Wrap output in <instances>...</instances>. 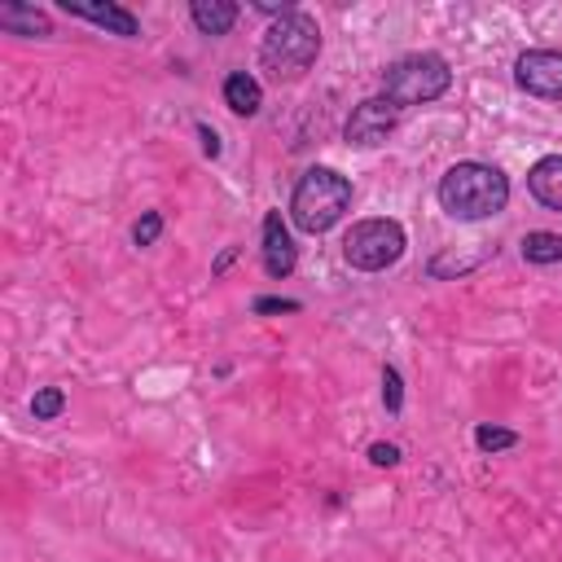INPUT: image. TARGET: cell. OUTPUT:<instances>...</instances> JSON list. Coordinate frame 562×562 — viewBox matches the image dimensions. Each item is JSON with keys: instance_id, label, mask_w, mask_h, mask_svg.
Returning <instances> with one entry per match:
<instances>
[{"instance_id": "cell-9", "label": "cell", "mask_w": 562, "mask_h": 562, "mask_svg": "<svg viewBox=\"0 0 562 562\" xmlns=\"http://www.w3.org/2000/svg\"><path fill=\"white\" fill-rule=\"evenodd\" d=\"M294 263H299L294 237H290L281 211H268V215H263V272H268L272 281H285V277L294 272Z\"/></svg>"}, {"instance_id": "cell-16", "label": "cell", "mask_w": 562, "mask_h": 562, "mask_svg": "<svg viewBox=\"0 0 562 562\" xmlns=\"http://www.w3.org/2000/svg\"><path fill=\"white\" fill-rule=\"evenodd\" d=\"M474 443H479V452H505V448H514L518 443V430H505V426H479L474 430Z\"/></svg>"}, {"instance_id": "cell-3", "label": "cell", "mask_w": 562, "mask_h": 562, "mask_svg": "<svg viewBox=\"0 0 562 562\" xmlns=\"http://www.w3.org/2000/svg\"><path fill=\"white\" fill-rule=\"evenodd\" d=\"M316 53H321L316 18H307V13H299V9L285 13V18H277V22L263 31V40H259V61H263V70H268L272 79H303V75L312 70Z\"/></svg>"}, {"instance_id": "cell-21", "label": "cell", "mask_w": 562, "mask_h": 562, "mask_svg": "<svg viewBox=\"0 0 562 562\" xmlns=\"http://www.w3.org/2000/svg\"><path fill=\"white\" fill-rule=\"evenodd\" d=\"M198 136H202V149H206V158H220V132H215L211 123H198Z\"/></svg>"}, {"instance_id": "cell-8", "label": "cell", "mask_w": 562, "mask_h": 562, "mask_svg": "<svg viewBox=\"0 0 562 562\" xmlns=\"http://www.w3.org/2000/svg\"><path fill=\"white\" fill-rule=\"evenodd\" d=\"M61 9L75 13V18H88L92 26H101L110 35H123V40H136L140 35L136 13L123 9V4H114V0H61Z\"/></svg>"}, {"instance_id": "cell-11", "label": "cell", "mask_w": 562, "mask_h": 562, "mask_svg": "<svg viewBox=\"0 0 562 562\" xmlns=\"http://www.w3.org/2000/svg\"><path fill=\"white\" fill-rule=\"evenodd\" d=\"M224 105H228L233 114H241V119L259 114V105H263V88H259V79L246 75V70H233V75L224 79Z\"/></svg>"}, {"instance_id": "cell-5", "label": "cell", "mask_w": 562, "mask_h": 562, "mask_svg": "<svg viewBox=\"0 0 562 562\" xmlns=\"http://www.w3.org/2000/svg\"><path fill=\"white\" fill-rule=\"evenodd\" d=\"M404 246H408V237H404L400 220H360L342 237V259L360 272H382L404 255Z\"/></svg>"}, {"instance_id": "cell-18", "label": "cell", "mask_w": 562, "mask_h": 562, "mask_svg": "<svg viewBox=\"0 0 562 562\" xmlns=\"http://www.w3.org/2000/svg\"><path fill=\"white\" fill-rule=\"evenodd\" d=\"M158 233H162V215H158V211H145V215L136 220V228H132V241H136V246H154Z\"/></svg>"}, {"instance_id": "cell-1", "label": "cell", "mask_w": 562, "mask_h": 562, "mask_svg": "<svg viewBox=\"0 0 562 562\" xmlns=\"http://www.w3.org/2000/svg\"><path fill=\"white\" fill-rule=\"evenodd\" d=\"M439 206L452 215V220H492L505 211L509 202V180L501 167L492 162H452L443 176H439Z\"/></svg>"}, {"instance_id": "cell-2", "label": "cell", "mask_w": 562, "mask_h": 562, "mask_svg": "<svg viewBox=\"0 0 562 562\" xmlns=\"http://www.w3.org/2000/svg\"><path fill=\"white\" fill-rule=\"evenodd\" d=\"M351 206V180L334 167H307L290 193V220L299 233H329Z\"/></svg>"}, {"instance_id": "cell-17", "label": "cell", "mask_w": 562, "mask_h": 562, "mask_svg": "<svg viewBox=\"0 0 562 562\" xmlns=\"http://www.w3.org/2000/svg\"><path fill=\"white\" fill-rule=\"evenodd\" d=\"M382 404H386V413H400L404 408V382H400V369L395 364L382 369Z\"/></svg>"}, {"instance_id": "cell-14", "label": "cell", "mask_w": 562, "mask_h": 562, "mask_svg": "<svg viewBox=\"0 0 562 562\" xmlns=\"http://www.w3.org/2000/svg\"><path fill=\"white\" fill-rule=\"evenodd\" d=\"M518 250L527 263H562V233H527Z\"/></svg>"}, {"instance_id": "cell-10", "label": "cell", "mask_w": 562, "mask_h": 562, "mask_svg": "<svg viewBox=\"0 0 562 562\" xmlns=\"http://www.w3.org/2000/svg\"><path fill=\"white\" fill-rule=\"evenodd\" d=\"M527 189H531V198H536L540 206L562 211V154L540 158V162L527 171Z\"/></svg>"}, {"instance_id": "cell-6", "label": "cell", "mask_w": 562, "mask_h": 562, "mask_svg": "<svg viewBox=\"0 0 562 562\" xmlns=\"http://www.w3.org/2000/svg\"><path fill=\"white\" fill-rule=\"evenodd\" d=\"M395 119H400V110L378 92V97H364V101L347 114L342 136H347V145H356V149H373V145H382V140L395 132Z\"/></svg>"}, {"instance_id": "cell-19", "label": "cell", "mask_w": 562, "mask_h": 562, "mask_svg": "<svg viewBox=\"0 0 562 562\" xmlns=\"http://www.w3.org/2000/svg\"><path fill=\"white\" fill-rule=\"evenodd\" d=\"M369 461L373 465H400V448L395 443H373L369 448Z\"/></svg>"}, {"instance_id": "cell-22", "label": "cell", "mask_w": 562, "mask_h": 562, "mask_svg": "<svg viewBox=\"0 0 562 562\" xmlns=\"http://www.w3.org/2000/svg\"><path fill=\"white\" fill-rule=\"evenodd\" d=\"M228 263H233V250H224V255H220V259H215V277H220V272H224V268H228Z\"/></svg>"}, {"instance_id": "cell-15", "label": "cell", "mask_w": 562, "mask_h": 562, "mask_svg": "<svg viewBox=\"0 0 562 562\" xmlns=\"http://www.w3.org/2000/svg\"><path fill=\"white\" fill-rule=\"evenodd\" d=\"M61 408H66V391L61 386H44L31 400V417L35 422H53V417H61Z\"/></svg>"}, {"instance_id": "cell-13", "label": "cell", "mask_w": 562, "mask_h": 562, "mask_svg": "<svg viewBox=\"0 0 562 562\" xmlns=\"http://www.w3.org/2000/svg\"><path fill=\"white\" fill-rule=\"evenodd\" d=\"M0 26H4V31H13V35H53L48 13H44V9H35V4H22V0L0 4Z\"/></svg>"}, {"instance_id": "cell-7", "label": "cell", "mask_w": 562, "mask_h": 562, "mask_svg": "<svg viewBox=\"0 0 562 562\" xmlns=\"http://www.w3.org/2000/svg\"><path fill=\"white\" fill-rule=\"evenodd\" d=\"M514 79L522 92L544 97V101H562V53L558 48H527L514 61Z\"/></svg>"}, {"instance_id": "cell-4", "label": "cell", "mask_w": 562, "mask_h": 562, "mask_svg": "<svg viewBox=\"0 0 562 562\" xmlns=\"http://www.w3.org/2000/svg\"><path fill=\"white\" fill-rule=\"evenodd\" d=\"M448 88H452V70L439 53H404L382 70V97L395 110L439 101Z\"/></svg>"}, {"instance_id": "cell-12", "label": "cell", "mask_w": 562, "mask_h": 562, "mask_svg": "<svg viewBox=\"0 0 562 562\" xmlns=\"http://www.w3.org/2000/svg\"><path fill=\"white\" fill-rule=\"evenodd\" d=\"M189 18H193V26L202 35H228L233 22H237V4L233 0H193Z\"/></svg>"}, {"instance_id": "cell-20", "label": "cell", "mask_w": 562, "mask_h": 562, "mask_svg": "<svg viewBox=\"0 0 562 562\" xmlns=\"http://www.w3.org/2000/svg\"><path fill=\"white\" fill-rule=\"evenodd\" d=\"M255 312H299V299H255Z\"/></svg>"}]
</instances>
